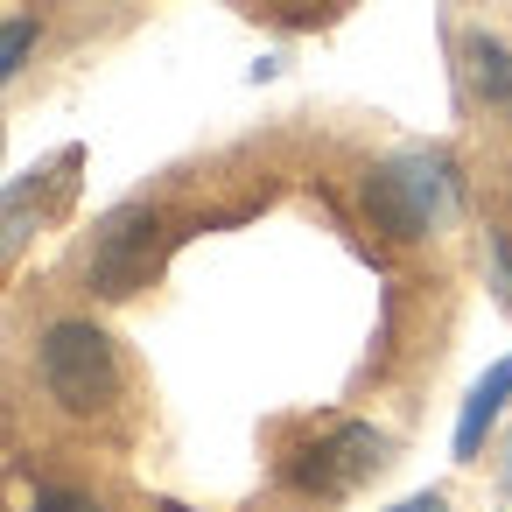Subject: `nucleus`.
<instances>
[{
    "instance_id": "obj_1",
    "label": "nucleus",
    "mask_w": 512,
    "mask_h": 512,
    "mask_svg": "<svg viewBox=\"0 0 512 512\" xmlns=\"http://www.w3.org/2000/svg\"><path fill=\"white\" fill-rule=\"evenodd\" d=\"M358 197H365V218H372L386 239H428V232L456 211L463 183H456V162H449V155L407 148V155L372 162L365 183H358Z\"/></svg>"
},
{
    "instance_id": "obj_2",
    "label": "nucleus",
    "mask_w": 512,
    "mask_h": 512,
    "mask_svg": "<svg viewBox=\"0 0 512 512\" xmlns=\"http://www.w3.org/2000/svg\"><path fill=\"white\" fill-rule=\"evenodd\" d=\"M36 372H43V386H50V400H57L64 414H106V407L120 400V351H113V337H106L99 323H85V316H64V323L43 330Z\"/></svg>"
},
{
    "instance_id": "obj_3",
    "label": "nucleus",
    "mask_w": 512,
    "mask_h": 512,
    "mask_svg": "<svg viewBox=\"0 0 512 512\" xmlns=\"http://www.w3.org/2000/svg\"><path fill=\"white\" fill-rule=\"evenodd\" d=\"M155 260H162V218H155L148 204H120V211L99 225V239H92V267H85V281H92V295L127 302V295L148 288Z\"/></svg>"
},
{
    "instance_id": "obj_4",
    "label": "nucleus",
    "mask_w": 512,
    "mask_h": 512,
    "mask_svg": "<svg viewBox=\"0 0 512 512\" xmlns=\"http://www.w3.org/2000/svg\"><path fill=\"white\" fill-rule=\"evenodd\" d=\"M379 463H386V435H379L372 421H337L330 435L302 442V449L281 463V477H288L295 491H309V498H344V491L365 484Z\"/></svg>"
},
{
    "instance_id": "obj_5",
    "label": "nucleus",
    "mask_w": 512,
    "mask_h": 512,
    "mask_svg": "<svg viewBox=\"0 0 512 512\" xmlns=\"http://www.w3.org/2000/svg\"><path fill=\"white\" fill-rule=\"evenodd\" d=\"M505 400H512V358H498L477 386H470V400H463V414H456V463H477V449H484V435H491V421L505 414Z\"/></svg>"
},
{
    "instance_id": "obj_6",
    "label": "nucleus",
    "mask_w": 512,
    "mask_h": 512,
    "mask_svg": "<svg viewBox=\"0 0 512 512\" xmlns=\"http://www.w3.org/2000/svg\"><path fill=\"white\" fill-rule=\"evenodd\" d=\"M463 85L484 99V106H498V113H512V50L498 43V36H463Z\"/></svg>"
},
{
    "instance_id": "obj_7",
    "label": "nucleus",
    "mask_w": 512,
    "mask_h": 512,
    "mask_svg": "<svg viewBox=\"0 0 512 512\" xmlns=\"http://www.w3.org/2000/svg\"><path fill=\"white\" fill-rule=\"evenodd\" d=\"M36 36H43V29H36V15H15V22H0V85H8V78H15V71L36 57Z\"/></svg>"
},
{
    "instance_id": "obj_8",
    "label": "nucleus",
    "mask_w": 512,
    "mask_h": 512,
    "mask_svg": "<svg viewBox=\"0 0 512 512\" xmlns=\"http://www.w3.org/2000/svg\"><path fill=\"white\" fill-rule=\"evenodd\" d=\"M484 253H491V281H498V295L512 302V232H491Z\"/></svg>"
},
{
    "instance_id": "obj_9",
    "label": "nucleus",
    "mask_w": 512,
    "mask_h": 512,
    "mask_svg": "<svg viewBox=\"0 0 512 512\" xmlns=\"http://www.w3.org/2000/svg\"><path fill=\"white\" fill-rule=\"evenodd\" d=\"M36 512H106L99 498H85V491H43L36 498Z\"/></svg>"
},
{
    "instance_id": "obj_10",
    "label": "nucleus",
    "mask_w": 512,
    "mask_h": 512,
    "mask_svg": "<svg viewBox=\"0 0 512 512\" xmlns=\"http://www.w3.org/2000/svg\"><path fill=\"white\" fill-rule=\"evenodd\" d=\"M393 512H449V498H442V491H421V498H407V505H393Z\"/></svg>"
},
{
    "instance_id": "obj_11",
    "label": "nucleus",
    "mask_w": 512,
    "mask_h": 512,
    "mask_svg": "<svg viewBox=\"0 0 512 512\" xmlns=\"http://www.w3.org/2000/svg\"><path fill=\"white\" fill-rule=\"evenodd\" d=\"M505 484H512V449H505Z\"/></svg>"
}]
</instances>
